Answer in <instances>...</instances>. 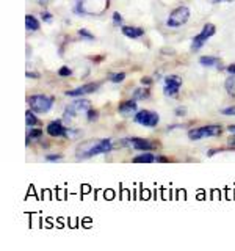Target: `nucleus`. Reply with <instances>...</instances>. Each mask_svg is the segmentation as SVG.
I'll return each instance as SVG.
<instances>
[{
	"label": "nucleus",
	"instance_id": "nucleus-26",
	"mask_svg": "<svg viewBox=\"0 0 235 251\" xmlns=\"http://www.w3.org/2000/svg\"><path fill=\"white\" fill-rule=\"evenodd\" d=\"M63 159V155L61 154H47L46 155V160L47 162H58Z\"/></svg>",
	"mask_w": 235,
	"mask_h": 251
},
{
	"label": "nucleus",
	"instance_id": "nucleus-30",
	"mask_svg": "<svg viewBox=\"0 0 235 251\" xmlns=\"http://www.w3.org/2000/svg\"><path fill=\"white\" fill-rule=\"evenodd\" d=\"M174 112H176L177 116H184V115H187V108L185 107H177Z\"/></svg>",
	"mask_w": 235,
	"mask_h": 251
},
{
	"label": "nucleus",
	"instance_id": "nucleus-11",
	"mask_svg": "<svg viewBox=\"0 0 235 251\" xmlns=\"http://www.w3.org/2000/svg\"><path fill=\"white\" fill-rule=\"evenodd\" d=\"M47 133H49L50 137H55V138H58V137H66V132H68V127L65 124H63L61 120H57V121H52L47 124Z\"/></svg>",
	"mask_w": 235,
	"mask_h": 251
},
{
	"label": "nucleus",
	"instance_id": "nucleus-15",
	"mask_svg": "<svg viewBox=\"0 0 235 251\" xmlns=\"http://www.w3.org/2000/svg\"><path fill=\"white\" fill-rule=\"evenodd\" d=\"M199 65L201 66H207V68H213L219 65V58L218 57H212V55H202L199 58Z\"/></svg>",
	"mask_w": 235,
	"mask_h": 251
},
{
	"label": "nucleus",
	"instance_id": "nucleus-24",
	"mask_svg": "<svg viewBox=\"0 0 235 251\" xmlns=\"http://www.w3.org/2000/svg\"><path fill=\"white\" fill-rule=\"evenodd\" d=\"M97 116H99V112H97V110H94V108L86 110V120H88V121H96V120H97Z\"/></svg>",
	"mask_w": 235,
	"mask_h": 251
},
{
	"label": "nucleus",
	"instance_id": "nucleus-12",
	"mask_svg": "<svg viewBox=\"0 0 235 251\" xmlns=\"http://www.w3.org/2000/svg\"><path fill=\"white\" fill-rule=\"evenodd\" d=\"M138 110V105H137V99H129V100H124L122 104H119V107H118V112H119L124 118H129V116H135Z\"/></svg>",
	"mask_w": 235,
	"mask_h": 251
},
{
	"label": "nucleus",
	"instance_id": "nucleus-16",
	"mask_svg": "<svg viewBox=\"0 0 235 251\" xmlns=\"http://www.w3.org/2000/svg\"><path fill=\"white\" fill-rule=\"evenodd\" d=\"M39 27H41V24H39V21L35 18V16H31V14L25 16V28L28 31H38Z\"/></svg>",
	"mask_w": 235,
	"mask_h": 251
},
{
	"label": "nucleus",
	"instance_id": "nucleus-19",
	"mask_svg": "<svg viewBox=\"0 0 235 251\" xmlns=\"http://www.w3.org/2000/svg\"><path fill=\"white\" fill-rule=\"evenodd\" d=\"M85 0H75V3H74V13L78 14V16H86L88 13H86L85 10Z\"/></svg>",
	"mask_w": 235,
	"mask_h": 251
},
{
	"label": "nucleus",
	"instance_id": "nucleus-17",
	"mask_svg": "<svg viewBox=\"0 0 235 251\" xmlns=\"http://www.w3.org/2000/svg\"><path fill=\"white\" fill-rule=\"evenodd\" d=\"M224 88H226L227 94H231L232 98H235V74H231V77L226 78Z\"/></svg>",
	"mask_w": 235,
	"mask_h": 251
},
{
	"label": "nucleus",
	"instance_id": "nucleus-29",
	"mask_svg": "<svg viewBox=\"0 0 235 251\" xmlns=\"http://www.w3.org/2000/svg\"><path fill=\"white\" fill-rule=\"evenodd\" d=\"M41 19H43L44 22H52L53 18H52V14H50L49 11H43V13H41Z\"/></svg>",
	"mask_w": 235,
	"mask_h": 251
},
{
	"label": "nucleus",
	"instance_id": "nucleus-33",
	"mask_svg": "<svg viewBox=\"0 0 235 251\" xmlns=\"http://www.w3.org/2000/svg\"><path fill=\"white\" fill-rule=\"evenodd\" d=\"M157 162H160V163H168L169 159H166V157H162V155H157Z\"/></svg>",
	"mask_w": 235,
	"mask_h": 251
},
{
	"label": "nucleus",
	"instance_id": "nucleus-7",
	"mask_svg": "<svg viewBox=\"0 0 235 251\" xmlns=\"http://www.w3.org/2000/svg\"><path fill=\"white\" fill-rule=\"evenodd\" d=\"M133 121L141 126H146V127H155L160 121V116L159 113L152 112V110H140L133 116Z\"/></svg>",
	"mask_w": 235,
	"mask_h": 251
},
{
	"label": "nucleus",
	"instance_id": "nucleus-36",
	"mask_svg": "<svg viewBox=\"0 0 235 251\" xmlns=\"http://www.w3.org/2000/svg\"><path fill=\"white\" fill-rule=\"evenodd\" d=\"M232 135H234V137L229 138V145H231V146H235V133H232Z\"/></svg>",
	"mask_w": 235,
	"mask_h": 251
},
{
	"label": "nucleus",
	"instance_id": "nucleus-37",
	"mask_svg": "<svg viewBox=\"0 0 235 251\" xmlns=\"http://www.w3.org/2000/svg\"><path fill=\"white\" fill-rule=\"evenodd\" d=\"M218 2H234V0H213V3H218Z\"/></svg>",
	"mask_w": 235,
	"mask_h": 251
},
{
	"label": "nucleus",
	"instance_id": "nucleus-25",
	"mask_svg": "<svg viewBox=\"0 0 235 251\" xmlns=\"http://www.w3.org/2000/svg\"><path fill=\"white\" fill-rule=\"evenodd\" d=\"M58 75L60 77H70L72 75V69H70L69 66H61L58 69Z\"/></svg>",
	"mask_w": 235,
	"mask_h": 251
},
{
	"label": "nucleus",
	"instance_id": "nucleus-27",
	"mask_svg": "<svg viewBox=\"0 0 235 251\" xmlns=\"http://www.w3.org/2000/svg\"><path fill=\"white\" fill-rule=\"evenodd\" d=\"M221 113H223V115H227V116H235V105L223 108V110H221Z\"/></svg>",
	"mask_w": 235,
	"mask_h": 251
},
{
	"label": "nucleus",
	"instance_id": "nucleus-2",
	"mask_svg": "<svg viewBox=\"0 0 235 251\" xmlns=\"http://www.w3.org/2000/svg\"><path fill=\"white\" fill-rule=\"evenodd\" d=\"M28 105L35 113H47L53 107V98L46 94H33L28 98Z\"/></svg>",
	"mask_w": 235,
	"mask_h": 251
},
{
	"label": "nucleus",
	"instance_id": "nucleus-21",
	"mask_svg": "<svg viewBox=\"0 0 235 251\" xmlns=\"http://www.w3.org/2000/svg\"><path fill=\"white\" fill-rule=\"evenodd\" d=\"M124 78H125V73H113V74L108 75V80L113 82V83H119L124 80Z\"/></svg>",
	"mask_w": 235,
	"mask_h": 251
},
{
	"label": "nucleus",
	"instance_id": "nucleus-20",
	"mask_svg": "<svg viewBox=\"0 0 235 251\" xmlns=\"http://www.w3.org/2000/svg\"><path fill=\"white\" fill-rule=\"evenodd\" d=\"M133 98H135L137 100L138 99H146V98H149V88H138L135 93H133Z\"/></svg>",
	"mask_w": 235,
	"mask_h": 251
},
{
	"label": "nucleus",
	"instance_id": "nucleus-8",
	"mask_svg": "<svg viewBox=\"0 0 235 251\" xmlns=\"http://www.w3.org/2000/svg\"><path fill=\"white\" fill-rule=\"evenodd\" d=\"M90 108H91V102L88 99H77L65 108V120L66 121L72 120V118H75L78 113H83Z\"/></svg>",
	"mask_w": 235,
	"mask_h": 251
},
{
	"label": "nucleus",
	"instance_id": "nucleus-34",
	"mask_svg": "<svg viewBox=\"0 0 235 251\" xmlns=\"http://www.w3.org/2000/svg\"><path fill=\"white\" fill-rule=\"evenodd\" d=\"M27 77L28 78H39L38 73H31V71H27Z\"/></svg>",
	"mask_w": 235,
	"mask_h": 251
},
{
	"label": "nucleus",
	"instance_id": "nucleus-13",
	"mask_svg": "<svg viewBox=\"0 0 235 251\" xmlns=\"http://www.w3.org/2000/svg\"><path fill=\"white\" fill-rule=\"evenodd\" d=\"M121 31L125 38H130V39H138L144 35V28L141 27H135V25H122Z\"/></svg>",
	"mask_w": 235,
	"mask_h": 251
},
{
	"label": "nucleus",
	"instance_id": "nucleus-32",
	"mask_svg": "<svg viewBox=\"0 0 235 251\" xmlns=\"http://www.w3.org/2000/svg\"><path fill=\"white\" fill-rule=\"evenodd\" d=\"M226 71H227V73H229V74H235V63H232V65L227 66V68H226Z\"/></svg>",
	"mask_w": 235,
	"mask_h": 251
},
{
	"label": "nucleus",
	"instance_id": "nucleus-1",
	"mask_svg": "<svg viewBox=\"0 0 235 251\" xmlns=\"http://www.w3.org/2000/svg\"><path fill=\"white\" fill-rule=\"evenodd\" d=\"M115 146L110 138H96V140H88L83 141L77 146L75 149V155L77 159H91L94 155H100V154H107L112 151Z\"/></svg>",
	"mask_w": 235,
	"mask_h": 251
},
{
	"label": "nucleus",
	"instance_id": "nucleus-3",
	"mask_svg": "<svg viewBox=\"0 0 235 251\" xmlns=\"http://www.w3.org/2000/svg\"><path fill=\"white\" fill-rule=\"evenodd\" d=\"M221 126L218 124H209V126H202V127L198 129H191L188 130V138L190 140H202L207 137H218L221 135Z\"/></svg>",
	"mask_w": 235,
	"mask_h": 251
},
{
	"label": "nucleus",
	"instance_id": "nucleus-35",
	"mask_svg": "<svg viewBox=\"0 0 235 251\" xmlns=\"http://www.w3.org/2000/svg\"><path fill=\"white\" fill-rule=\"evenodd\" d=\"M227 130H229L231 133H235V124H231V126H227Z\"/></svg>",
	"mask_w": 235,
	"mask_h": 251
},
{
	"label": "nucleus",
	"instance_id": "nucleus-28",
	"mask_svg": "<svg viewBox=\"0 0 235 251\" xmlns=\"http://www.w3.org/2000/svg\"><path fill=\"white\" fill-rule=\"evenodd\" d=\"M113 24L115 25H122V16L119 13H113Z\"/></svg>",
	"mask_w": 235,
	"mask_h": 251
},
{
	"label": "nucleus",
	"instance_id": "nucleus-31",
	"mask_svg": "<svg viewBox=\"0 0 235 251\" xmlns=\"http://www.w3.org/2000/svg\"><path fill=\"white\" fill-rule=\"evenodd\" d=\"M141 83H143L144 86H149L152 83V78L151 77H143V78H141Z\"/></svg>",
	"mask_w": 235,
	"mask_h": 251
},
{
	"label": "nucleus",
	"instance_id": "nucleus-14",
	"mask_svg": "<svg viewBox=\"0 0 235 251\" xmlns=\"http://www.w3.org/2000/svg\"><path fill=\"white\" fill-rule=\"evenodd\" d=\"M132 162L133 163H154V162H157V155H154L151 152H144V154L133 157Z\"/></svg>",
	"mask_w": 235,
	"mask_h": 251
},
{
	"label": "nucleus",
	"instance_id": "nucleus-22",
	"mask_svg": "<svg viewBox=\"0 0 235 251\" xmlns=\"http://www.w3.org/2000/svg\"><path fill=\"white\" fill-rule=\"evenodd\" d=\"M78 35H80L83 39H86V41H94V39H96V38H94V35L90 33V31L86 30V28H80V30H78Z\"/></svg>",
	"mask_w": 235,
	"mask_h": 251
},
{
	"label": "nucleus",
	"instance_id": "nucleus-18",
	"mask_svg": "<svg viewBox=\"0 0 235 251\" xmlns=\"http://www.w3.org/2000/svg\"><path fill=\"white\" fill-rule=\"evenodd\" d=\"M31 112H33V110H28V112H25V123H27L28 127H33V126L39 124L38 118L35 116V113H31Z\"/></svg>",
	"mask_w": 235,
	"mask_h": 251
},
{
	"label": "nucleus",
	"instance_id": "nucleus-5",
	"mask_svg": "<svg viewBox=\"0 0 235 251\" xmlns=\"http://www.w3.org/2000/svg\"><path fill=\"white\" fill-rule=\"evenodd\" d=\"M118 146H129L132 149H137V151H152V149L157 148V143H152V141L140 137H127L122 138V141H119Z\"/></svg>",
	"mask_w": 235,
	"mask_h": 251
},
{
	"label": "nucleus",
	"instance_id": "nucleus-4",
	"mask_svg": "<svg viewBox=\"0 0 235 251\" xmlns=\"http://www.w3.org/2000/svg\"><path fill=\"white\" fill-rule=\"evenodd\" d=\"M188 19H190V8L179 6V8H176V10L168 16L166 27H169V28H179V27H182L184 24H187Z\"/></svg>",
	"mask_w": 235,
	"mask_h": 251
},
{
	"label": "nucleus",
	"instance_id": "nucleus-10",
	"mask_svg": "<svg viewBox=\"0 0 235 251\" xmlns=\"http://www.w3.org/2000/svg\"><path fill=\"white\" fill-rule=\"evenodd\" d=\"M100 83L97 82H93V83H85L82 86H78V88H74L70 91H66V96H70V98H82L85 94H91L94 91L99 90Z\"/></svg>",
	"mask_w": 235,
	"mask_h": 251
},
{
	"label": "nucleus",
	"instance_id": "nucleus-23",
	"mask_svg": "<svg viewBox=\"0 0 235 251\" xmlns=\"http://www.w3.org/2000/svg\"><path fill=\"white\" fill-rule=\"evenodd\" d=\"M43 137V129H33L28 132V140H36V138H41Z\"/></svg>",
	"mask_w": 235,
	"mask_h": 251
},
{
	"label": "nucleus",
	"instance_id": "nucleus-6",
	"mask_svg": "<svg viewBox=\"0 0 235 251\" xmlns=\"http://www.w3.org/2000/svg\"><path fill=\"white\" fill-rule=\"evenodd\" d=\"M215 33H216V28H215L213 24H206V25L202 27V30L199 31V33L193 38V41H191V50L193 52H198L201 47L206 44Z\"/></svg>",
	"mask_w": 235,
	"mask_h": 251
},
{
	"label": "nucleus",
	"instance_id": "nucleus-9",
	"mask_svg": "<svg viewBox=\"0 0 235 251\" xmlns=\"http://www.w3.org/2000/svg\"><path fill=\"white\" fill-rule=\"evenodd\" d=\"M180 86H182V78H180L179 75H166L164 77V83H163L164 96H168V98L177 96Z\"/></svg>",
	"mask_w": 235,
	"mask_h": 251
},
{
	"label": "nucleus",
	"instance_id": "nucleus-38",
	"mask_svg": "<svg viewBox=\"0 0 235 251\" xmlns=\"http://www.w3.org/2000/svg\"><path fill=\"white\" fill-rule=\"evenodd\" d=\"M49 3V0H39V5H47Z\"/></svg>",
	"mask_w": 235,
	"mask_h": 251
}]
</instances>
